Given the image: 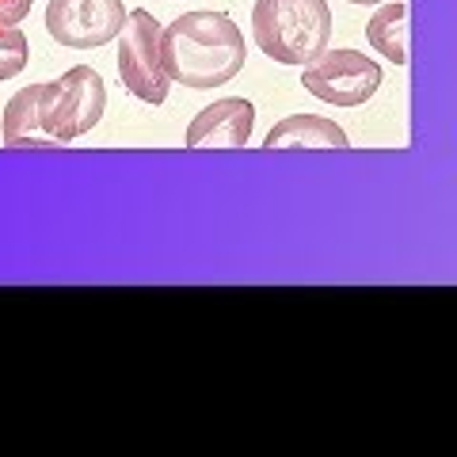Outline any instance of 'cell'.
<instances>
[{"label":"cell","mask_w":457,"mask_h":457,"mask_svg":"<svg viewBox=\"0 0 457 457\" xmlns=\"http://www.w3.org/2000/svg\"><path fill=\"white\" fill-rule=\"evenodd\" d=\"M161 57L168 80L203 92L240 77L248 46L225 12H187L161 27Z\"/></svg>","instance_id":"1"},{"label":"cell","mask_w":457,"mask_h":457,"mask_svg":"<svg viewBox=\"0 0 457 457\" xmlns=\"http://www.w3.org/2000/svg\"><path fill=\"white\" fill-rule=\"evenodd\" d=\"M252 38L278 65L312 62L332 42L328 0H255Z\"/></svg>","instance_id":"2"},{"label":"cell","mask_w":457,"mask_h":457,"mask_svg":"<svg viewBox=\"0 0 457 457\" xmlns=\"http://www.w3.org/2000/svg\"><path fill=\"white\" fill-rule=\"evenodd\" d=\"M104 107H107V88L92 65H73L62 80H50L38 88L42 130L57 141V149L88 134L104 119Z\"/></svg>","instance_id":"3"},{"label":"cell","mask_w":457,"mask_h":457,"mask_svg":"<svg viewBox=\"0 0 457 457\" xmlns=\"http://www.w3.org/2000/svg\"><path fill=\"white\" fill-rule=\"evenodd\" d=\"M119 80L134 99L149 107H161L168 99L171 80L164 73V57H161V23L153 12L134 8L126 12V20L119 27Z\"/></svg>","instance_id":"4"},{"label":"cell","mask_w":457,"mask_h":457,"mask_svg":"<svg viewBox=\"0 0 457 457\" xmlns=\"http://www.w3.org/2000/svg\"><path fill=\"white\" fill-rule=\"evenodd\" d=\"M302 69H305L302 73L305 92L332 107H362L366 99L381 88V69L374 57H366L362 50L324 46Z\"/></svg>","instance_id":"5"},{"label":"cell","mask_w":457,"mask_h":457,"mask_svg":"<svg viewBox=\"0 0 457 457\" xmlns=\"http://www.w3.org/2000/svg\"><path fill=\"white\" fill-rule=\"evenodd\" d=\"M126 20L122 0H50L46 31L65 50H96L119 35Z\"/></svg>","instance_id":"6"},{"label":"cell","mask_w":457,"mask_h":457,"mask_svg":"<svg viewBox=\"0 0 457 457\" xmlns=\"http://www.w3.org/2000/svg\"><path fill=\"white\" fill-rule=\"evenodd\" d=\"M255 126V104L228 96L203 107L187 126V149H245Z\"/></svg>","instance_id":"7"},{"label":"cell","mask_w":457,"mask_h":457,"mask_svg":"<svg viewBox=\"0 0 457 457\" xmlns=\"http://www.w3.org/2000/svg\"><path fill=\"white\" fill-rule=\"evenodd\" d=\"M351 141L339 130L332 119L324 114H290L270 126V134L263 137V149H347Z\"/></svg>","instance_id":"8"},{"label":"cell","mask_w":457,"mask_h":457,"mask_svg":"<svg viewBox=\"0 0 457 457\" xmlns=\"http://www.w3.org/2000/svg\"><path fill=\"white\" fill-rule=\"evenodd\" d=\"M38 88L42 84H27L8 99L4 122H0V137H4L8 149H57V141L42 130Z\"/></svg>","instance_id":"9"},{"label":"cell","mask_w":457,"mask_h":457,"mask_svg":"<svg viewBox=\"0 0 457 457\" xmlns=\"http://www.w3.org/2000/svg\"><path fill=\"white\" fill-rule=\"evenodd\" d=\"M408 4H381L366 23V42L374 46L385 62L393 65H408L411 62V23H408Z\"/></svg>","instance_id":"10"},{"label":"cell","mask_w":457,"mask_h":457,"mask_svg":"<svg viewBox=\"0 0 457 457\" xmlns=\"http://www.w3.org/2000/svg\"><path fill=\"white\" fill-rule=\"evenodd\" d=\"M27 54H31V42L23 38L20 27H0V84L23 73Z\"/></svg>","instance_id":"11"},{"label":"cell","mask_w":457,"mask_h":457,"mask_svg":"<svg viewBox=\"0 0 457 457\" xmlns=\"http://www.w3.org/2000/svg\"><path fill=\"white\" fill-rule=\"evenodd\" d=\"M35 0H0V27H20Z\"/></svg>","instance_id":"12"},{"label":"cell","mask_w":457,"mask_h":457,"mask_svg":"<svg viewBox=\"0 0 457 457\" xmlns=\"http://www.w3.org/2000/svg\"><path fill=\"white\" fill-rule=\"evenodd\" d=\"M351 4H378V0H351Z\"/></svg>","instance_id":"13"}]
</instances>
